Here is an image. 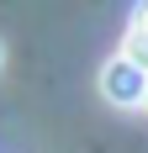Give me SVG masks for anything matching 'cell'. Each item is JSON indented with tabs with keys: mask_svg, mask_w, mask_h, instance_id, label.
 Masks as SVG:
<instances>
[{
	"mask_svg": "<svg viewBox=\"0 0 148 153\" xmlns=\"http://www.w3.org/2000/svg\"><path fill=\"white\" fill-rule=\"evenodd\" d=\"M138 27H143V32H148V5H143V11H138Z\"/></svg>",
	"mask_w": 148,
	"mask_h": 153,
	"instance_id": "3",
	"label": "cell"
},
{
	"mask_svg": "<svg viewBox=\"0 0 148 153\" xmlns=\"http://www.w3.org/2000/svg\"><path fill=\"white\" fill-rule=\"evenodd\" d=\"M143 90H148V74L132 69L127 58H111V63L101 69V95L111 100V106H122V111L143 106Z\"/></svg>",
	"mask_w": 148,
	"mask_h": 153,
	"instance_id": "1",
	"label": "cell"
},
{
	"mask_svg": "<svg viewBox=\"0 0 148 153\" xmlns=\"http://www.w3.org/2000/svg\"><path fill=\"white\" fill-rule=\"evenodd\" d=\"M117 58H127L132 69H143V74H148V32H143V27H127V37H122V53H117Z\"/></svg>",
	"mask_w": 148,
	"mask_h": 153,
	"instance_id": "2",
	"label": "cell"
},
{
	"mask_svg": "<svg viewBox=\"0 0 148 153\" xmlns=\"http://www.w3.org/2000/svg\"><path fill=\"white\" fill-rule=\"evenodd\" d=\"M0 63H5V42H0Z\"/></svg>",
	"mask_w": 148,
	"mask_h": 153,
	"instance_id": "4",
	"label": "cell"
},
{
	"mask_svg": "<svg viewBox=\"0 0 148 153\" xmlns=\"http://www.w3.org/2000/svg\"><path fill=\"white\" fill-rule=\"evenodd\" d=\"M143 106H148V90H143Z\"/></svg>",
	"mask_w": 148,
	"mask_h": 153,
	"instance_id": "5",
	"label": "cell"
}]
</instances>
